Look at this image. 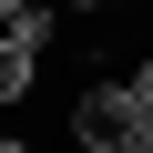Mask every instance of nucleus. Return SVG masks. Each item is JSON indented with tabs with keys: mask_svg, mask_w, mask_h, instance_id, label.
Returning a JSON list of instances; mask_svg holds the SVG:
<instances>
[{
	"mask_svg": "<svg viewBox=\"0 0 153 153\" xmlns=\"http://www.w3.org/2000/svg\"><path fill=\"white\" fill-rule=\"evenodd\" d=\"M133 133H143V102H133L123 71H102V82L71 92V143H82V153H123Z\"/></svg>",
	"mask_w": 153,
	"mask_h": 153,
	"instance_id": "1",
	"label": "nucleus"
},
{
	"mask_svg": "<svg viewBox=\"0 0 153 153\" xmlns=\"http://www.w3.org/2000/svg\"><path fill=\"white\" fill-rule=\"evenodd\" d=\"M31 82H41V51H31V41H0V112L31 102Z\"/></svg>",
	"mask_w": 153,
	"mask_h": 153,
	"instance_id": "2",
	"label": "nucleus"
},
{
	"mask_svg": "<svg viewBox=\"0 0 153 153\" xmlns=\"http://www.w3.org/2000/svg\"><path fill=\"white\" fill-rule=\"evenodd\" d=\"M21 10H31V0H0V41H10V31H21Z\"/></svg>",
	"mask_w": 153,
	"mask_h": 153,
	"instance_id": "3",
	"label": "nucleus"
},
{
	"mask_svg": "<svg viewBox=\"0 0 153 153\" xmlns=\"http://www.w3.org/2000/svg\"><path fill=\"white\" fill-rule=\"evenodd\" d=\"M0 153H41V143H21V133H0Z\"/></svg>",
	"mask_w": 153,
	"mask_h": 153,
	"instance_id": "4",
	"label": "nucleus"
},
{
	"mask_svg": "<svg viewBox=\"0 0 153 153\" xmlns=\"http://www.w3.org/2000/svg\"><path fill=\"white\" fill-rule=\"evenodd\" d=\"M123 153H153V143H123Z\"/></svg>",
	"mask_w": 153,
	"mask_h": 153,
	"instance_id": "5",
	"label": "nucleus"
}]
</instances>
